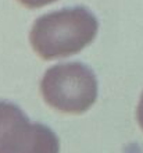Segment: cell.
I'll list each match as a JSON object with an SVG mask.
<instances>
[{
	"label": "cell",
	"mask_w": 143,
	"mask_h": 153,
	"mask_svg": "<svg viewBox=\"0 0 143 153\" xmlns=\"http://www.w3.org/2000/svg\"><path fill=\"white\" fill-rule=\"evenodd\" d=\"M99 21L86 7H65L39 17L29 33L32 49L43 60L72 56L90 45Z\"/></svg>",
	"instance_id": "obj_1"
},
{
	"label": "cell",
	"mask_w": 143,
	"mask_h": 153,
	"mask_svg": "<svg viewBox=\"0 0 143 153\" xmlns=\"http://www.w3.org/2000/svg\"><path fill=\"white\" fill-rule=\"evenodd\" d=\"M95 73L82 63H63L44 73L40 92L50 107L63 113L81 114L97 99Z\"/></svg>",
	"instance_id": "obj_2"
},
{
	"label": "cell",
	"mask_w": 143,
	"mask_h": 153,
	"mask_svg": "<svg viewBox=\"0 0 143 153\" xmlns=\"http://www.w3.org/2000/svg\"><path fill=\"white\" fill-rule=\"evenodd\" d=\"M59 152V138L52 128L31 123L14 103L0 102V153Z\"/></svg>",
	"instance_id": "obj_3"
},
{
	"label": "cell",
	"mask_w": 143,
	"mask_h": 153,
	"mask_svg": "<svg viewBox=\"0 0 143 153\" xmlns=\"http://www.w3.org/2000/svg\"><path fill=\"white\" fill-rule=\"evenodd\" d=\"M22 6L28 8H39L43 7V6H47V4H52L57 0H18Z\"/></svg>",
	"instance_id": "obj_4"
},
{
	"label": "cell",
	"mask_w": 143,
	"mask_h": 153,
	"mask_svg": "<svg viewBox=\"0 0 143 153\" xmlns=\"http://www.w3.org/2000/svg\"><path fill=\"white\" fill-rule=\"evenodd\" d=\"M136 118H138V123H139L140 128L143 129V93H142V96H140L138 109H136Z\"/></svg>",
	"instance_id": "obj_5"
}]
</instances>
